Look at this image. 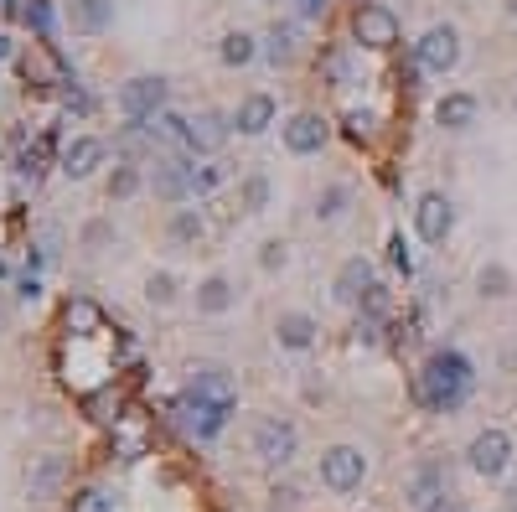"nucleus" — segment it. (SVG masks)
Segmentation results:
<instances>
[{"label":"nucleus","instance_id":"obj_1","mask_svg":"<svg viewBox=\"0 0 517 512\" xmlns=\"http://www.w3.org/2000/svg\"><path fill=\"white\" fill-rule=\"evenodd\" d=\"M471 394V357L455 352V347H435L430 357H424V368L414 373V399L424 409H455Z\"/></svg>","mask_w":517,"mask_h":512},{"label":"nucleus","instance_id":"obj_2","mask_svg":"<svg viewBox=\"0 0 517 512\" xmlns=\"http://www.w3.org/2000/svg\"><path fill=\"white\" fill-rule=\"evenodd\" d=\"M156 125H161L166 140H181L187 150H197V156H218V150L238 135L233 130V114H223V109H197V114H171L166 109Z\"/></svg>","mask_w":517,"mask_h":512},{"label":"nucleus","instance_id":"obj_3","mask_svg":"<svg viewBox=\"0 0 517 512\" xmlns=\"http://www.w3.org/2000/svg\"><path fill=\"white\" fill-rule=\"evenodd\" d=\"M171 104V83L161 73H135L119 83V114H125V125H156Z\"/></svg>","mask_w":517,"mask_h":512},{"label":"nucleus","instance_id":"obj_4","mask_svg":"<svg viewBox=\"0 0 517 512\" xmlns=\"http://www.w3.org/2000/svg\"><path fill=\"white\" fill-rule=\"evenodd\" d=\"M347 26H352V42L368 47V52H393L399 47V16H393L388 6H378V0H357Z\"/></svg>","mask_w":517,"mask_h":512},{"label":"nucleus","instance_id":"obj_5","mask_svg":"<svg viewBox=\"0 0 517 512\" xmlns=\"http://www.w3.org/2000/svg\"><path fill=\"white\" fill-rule=\"evenodd\" d=\"M316 476H321V487H331V492H357L362 476H368V456H362L357 445H331V450H321Z\"/></svg>","mask_w":517,"mask_h":512},{"label":"nucleus","instance_id":"obj_6","mask_svg":"<svg viewBox=\"0 0 517 512\" xmlns=\"http://www.w3.org/2000/svg\"><path fill=\"white\" fill-rule=\"evenodd\" d=\"M295 450H300V430L290 425V419L269 414V419H259V425H254V456L264 466H290Z\"/></svg>","mask_w":517,"mask_h":512},{"label":"nucleus","instance_id":"obj_7","mask_svg":"<svg viewBox=\"0 0 517 512\" xmlns=\"http://www.w3.org/2000/svg\"><path fill=\"white\" fill-rule=\"evenodd\" d=\"M414 63H419L424 73H450L455 63H461V32H455L450 21L430 26V32L414 42Z\"/></svg>","mask_w":517,"mask_h":512},{"label":"nucleus","instance_id":"obj_8","mask_svg":"<svg viewBox=\"0 0 517 512\" xmlns=\"http://www.w3.org/2000/svg\"><path fill=\"white\" fill-rule=\"evenodd\" d=\"M445 492H450V471L440 461L414 466L409 481H404V497H409L414 512H445Z\"/></svg>","mask_w":517,"mask_h":512},{"label":"nucleus","instance_id":"obj_9","mask_svg":"<svg viewBox=\"0 0 517 512\" xmlns=\"http://www.w3.org/2000/svg\"><path fill=\"white\" fill-rule=\"evenodd\" d=\"M280 140H285L290 156H321L326 140H331V125H326V114L300 109V114H290L285 125H280Z\"/></svg>","mask_w":517,"mask_h":512},{"label":"nucleus","instance_id":"obj_10","mask_svg":"<svg viewBox=\"0 0 517 512\" xmlns=\"http://www.w3.org/2000/svg\"><path fill=\"white\" fill-rule=\"evenodd\" d=\"M373 285H378L373 259L352 254V259H342V264H337V275H331V300H337V306H362Z\"/></svg>","mask_w":517,"mask_h":512},{"label":"nucleus","instance_id":"obj_11","mask_svg":"<svg viewBox=\"0 0 517 512\" xmlns=\"http://www.w3.org/2000/svg\"><path fill=\"white\" fill-rule=\"evenodd\" d=\"M104 161H109V140L104 135H73L63 145V156H57V166H63L68 182H88Z\"/></svg>","mask_w":517,"mask_h":512},{"label":"nucleus","instance_id":"obj_12","mask_svg":"<svg viewBox=\"0 0 517 512\" xmlns=\"http://www.w3.org/2000/svg\"><path fill=\"white\" fill-rule=\"evenodd\" d=\"M275 119H280V99L264 94V88H254V94L238 99V109H233V130H238L243 140H259V135H269V125H275Z\"/></svg>","mask_w":517,"mask_h":512},{"label":"nucleus","instance_id":"obj_13","mask_svg":"<svg viewBox=\"0 0 517 512\" xmlns=\"http://www.w3.org/2000/svg\"><path fill=\"white\" fill-rule=\"evenodd\" d=\"M466 461H471V471L476 476H502L507 466H512V435L507 430H481L476 440H471V450H466Z\"/></svg>","mask_w":517,"mask_h":512},{"label":"nucleus","instance_id":"obj_14","mask_svg":"<svg viewBox=\"0 0 517 512\" xmlns=\"http://www.w3.org/2000/svg\"><path fill=\"white\" fill-rule=\"evenodd\" d=\"M414 228H419L424 244H445V238L455 233V207H450V197H445V192H424V197L414 202Z\"/></svg>","mask_w":517,"mask_h":512},{"label":"nucleus","instance_id":"obj_15","mask_svg":"<svg viewBox=\"0 0 517 512\" xmlns=\"http://www.w3.org/2000/svg\"><path fill=\"white\" fill-rule=\"evenodd\" d=\"M150 197L166 207H187L192 202V161H156L150 171Z\"/></svg>","mask_w":517,"mask_h":512},{"label":"nucleus","instance_id":"obj_16","mask_svg":"<svg viewBox=\"0 0 517 512\" xmlns=\"http://www.w3.org/2000/svg\"><path fill=\"white\" fill-rule=\"evenodd\" d=\"M228 414H233V399H202V394L181 399V419H187V430H192L197 440L218 435V430L228 425Z\"/></svg>","mask_w":517,"mask_h":512},{"label":"nucleus","instance_id":"obj_17","mask_svg":"<svg viewBox=\"0 0 517 512\" xmlns=\"http://www.w3.org/2000/svg\"><path fill=\"white\" fill-rule=\"evenodd\" d=\"M192 306H197V316H228V311L238 306V285L223 275V269H212V275H202V280H197Z\"/></svg>","mask_w":517,"mask_h":512},{"label":"nucleus","instance_id":"obj_18","mask_svg":"<svg viewBox=\"0 0 517 512\" xmlns=\"http://www.w3.org/2000/svg\"><path fill=\"white\" fill-rule=\"evenodd\" d=\"M316 337H321V326H316L311 311H280V316H275V342H280L285 352H311Z\"/></svg>","mask_w":517,"mask_h":512},{"label":"nucleus","instance_id":"obj_19","mask_svg":"<svg viewBox=\"0 0 517 512\" xmlns=\"http://www.w3.org/2000/svg\"><path fill=\"white\" fill-rule=\"evenodd\" d=\"M63 481H68V461L63 456H37L32 466H26V497H57L63 492Z\"/></svg>","mask_w":517,"mask_h":512},{"label":"nucleus","instance_id":"obj_20","mask_svg":"<svg viewBox=\"0 0 517 512\" xmlns=\"http://www.w3.org/2000/svg\"><path fill=\"white\" fill-rule=\"evenodd\" d=\"M166 238H171L176 249H202V244H207V218H202V207H171Z\"/></svg>","mask_w":517,"mask_h":512},{"label":"nucleus","instance_id":"obj_21","mask_svg":"<svg viewBox=\"0 0 517 512\" xmlns=\"http://www.w3.org/2000/svg\"><path fill=\"white\" fill-rule=\"evenodd\" d=\"M140 192H150V176L140 171V161H114L109 182H104V197H109V202H130V197H140Z\"/></svg>","mask_w":517,"mask_h":512},{"label":"nucleus","instance_id":"obj_22","mask_svg":"<svg viewBox=\"0 0 517 512\" xmlns=\"http://www.w3.org/2000/svg\"><path fill=\"white\" fill-rule=\"evenodd\" d=\"M476 114H481L476 94H445V99L435 104V125H440V130H471Z\"/></svg>","mask_w":517,"mask_h":512},{"label":"nucleus","instance_id":"obj_23","mask_svg":"<svg viewBox=\"0 0 517 512\" xmlns=\"http://www.w3.org/2000/svg\"><path fill=\"white\" fill-rule=\"evenodd\" d=\"M114 26V0H73V32L104 37Z\"/></svg>","mask_w":517,"mask_h":512},{"label":"nucleus","instance_id":"obj_24","mask_svg":"<svg viewBox=\"0 0 517 512\" xmlns=\"http://www.w3.org/2000/svg\"><path fill=\"white\" fill-rule=\"evenodd\" d=\"M187 394H202V399H233V388H228V368L223 363H192L187 368Z\"/></svg>","mask_w":517,"mask_h":512},{"label":"nucleus","instance_id":"obj_25","mask_svg":"<svg viewBox=\"0 0 517 512\" xmlns=\"http://www.w3.org/2000/svg\"><path fill=\"white\" fill-rule=\"evenodd\" d=\"M254 57H264V42H259L254 32H243V26L218 42V63H223V68H249Z\"/></svg>","mask_w":517,"mask_h":512},{"label":"nucleus","instance_id":"obj_26","mask_svg":"<svg viewBox=\"0 0 517 512\" xmlns=\"http://www.w3.org/2000/svg\"><path fill=\"white\" fill-rule=\"evenodd\" d=\"M269 202H275V182H269L264 171H249V176H238V207L249 218L269 213Z\"/></svg>","mask_w":517,"mask_h":512},{"label":"nucleus","instance_id":"obj_27","mask_svg":"<svg viewBox=\"0 0 517 512\" xmlns=\"http://www.w3.org/2000/svg\"><path fill=\"white\" fill-rule=\"evenodd\" d=\"M295 47H300V32H295V21H275L264 32V57L275 68H285V63H295Z\"/></svg>","mask_w":517,"mask_h":512},{"label":"nucleus","instance_id":"obj_28","mask_svg":"<svg viewBox=\"0 0 517 512\" xmlns=\"http://www.w3.org/2000/svg\"><path fill=\"white\" fill-rule=\"evenodd\" d=\"M63 326L73 331V337H88V331H99V326H104V311H99L88 295H73L68 306H63Z\"/></svg>","mask_w":517,"mask_h":512},{"label":"nucleus","instance_id":"obj_29","mask_svg":"<svg viewBox=\"0 0 517 512\" xmlns=\"http://www.w3.org/2000/svg\"><path fill=\"white\" fill-rule=\"evenodd\" d=\"M347 207H352V187H347V182H331V187L316 192V218H321V223H337Z\"/></svg>","mask_w":517,"mask_h":512},{"label":"nucleus","instance_id":"obj_30","mask_svg":"<svg viewBox=\"0 0 517 512\" xmlns=\"http://www.w3.org/2000/svg\"><path fill=\"white\" fill-rule=\"evenodd\" d=\"M145 300H150V306H176L181 280L171 275V269H150V275H145Z\"/></svg>","mask_w":517,"mask_h":512},{"label":"nucleus","instance_id":"obj_31","mask_svg":"<svg viewBox=\"0 0 517 512\" xmlns=\"http://www.w3.org/2000/svg\"><path fill=\"white\" fill-rule=\"evenodd\" d=\"M476 290H481V295H492V300L512 295V269H507V264H481V275H476Z\"/></svg>","mask_w":517,"mask_h":512},{"label":"nucleus","instance_id":"obj_32","mask_svg":"<svg viewBox=\"0 0 517 512\" xmlns=\"http://www.w3.org/2000/svg\"><path fill=\"white\" fill-rule=\"evenodd\" d=\"M16 11H21V21H26V26H32V32H37L42 42L52 37V0H21V6H16Z\"/></svg>","mask_w":517,"mask_h":512},{"label":"nucleus","instance_id":"obj_33","mask_svg":"<svg viewBox=\"0 0 517 512\" xmlns=\"http://www.w3.org/2000/svg\"><path fill=\"white\" fill-rule=\"evenodd\" d=\"M223 182H228V171H223V166H197V161H192V197L218 192Z\"/></svg>","mask_w":517,"mask_h":512},{"label":"nucleus","instance_id":"obj_34","mask_svg":"<svg viewBox=\"0 0 517 512\" xmlns=\"http://www.w3.org/2000/svg\"><path fill=\"white\" fill-rule=\"evenodd\" d=\"M388 264L399 269V275H414V249L404 233H388Z\"/></svg>","mask_w":517,"mask_h":512},{"label":"nucleus","instance_id":"obj_35","mask_svg":"<svg viewBox=\"0 0 517 512\" xmlns=\"http://www.w3.org/2000/svg\"><path fill=\"white\" fill-rule=\"evenodd\" d=\"M290 264V249L280 244V238H264V244H259V269H264V275H275V269H285Z\"/></svg>","mask_w":517,"mask_h":512},{"label":"nucleus","instance_id":"obj_36","mask_svg":"<svg viewBox=\"0 0 517 512\" xmlns=\"http://www.w3.org/2000/svg\"><path fill=\"white\" fill-rule=\"evenodd\" d=\"M373 125H378V114H373V109H352V114H347V135H352V140L373 135Z\"/></svg>","mask_w":517,"mask_h":512},{"label":"nucleus","instance_id":"obj_37","mask_svg":"<svg viewBox=\"0 0 517 512\" xmlns=\"http://www.w3.org/2000/svg\"><path fill=\"white\" fill-rule=\"evenodd\" d=\"M326 11H331V0H295V16L300 21H321Z\"/></svg>","mask_w":517,"mask_h":512},{"label":"nucleus","instance_id":"obj_38","mask_svg":"<svg viewBox=\"0 0 517 512\" xmlns=\"http://www.w3.org/2000/svg\"><path fill=\"white\" fill-rule=\"evenodd\" d=\"M73 512H109V502H104L99 492H78V497H73Z\"/></svg>","mask_w":517,"mask_h":512},{"label":"nucleus","instance_id":"obj_39","mask_svg":"<svg viewBox=\"0 0 517 512\" xmlns=\"http://www.w3.org/2000/svg\"><path fill=\"white\" fill-rule=\"evenodd\" d=\"M83 244H88V249L109 244V223H88V228H83Z\"/></svg>","mask_w":517,"mask_h":512},{"label":"nucleus","instance_id":"obj_40","mask_svg":"<svg viewBox=\"0 0 517 512\" xmlns=\"http://www.w3.org/2000/svg\"><path fill=\"white\" fill-rule=\"evenodd\" d=\"M16 295H21V300H42V280H37V269H32V275H26V280L16 285Z\"/></svg>","mask_w":517,"mask_h":512},{"label":"nucleus","instance_id":"obj_41","mask_svg":"<svg viewBox=\"0 0 517 512\" xmlns=\"http://www.w3.org/2000/svg\"><path fill=\"white\" fill-rule=\"evenodd\" d=\"M507 11H512V16H517V0H507Z\"/></svg>","mask_w":517,"mask_h":512},{"label":"nucleus","instance_id":"obj_42","mask_svg":"<svg viewBox=\"0 0 517 512\" xmlns=\"http://www.w3.org/2000/svg\"><path fill=\"white\" fill-rule=\"evenodd\" d=\"M512 512H517V487H512Z\"/></svg>","mask_w":517,"mask_h":512},{"label":"nucleus","instance_id":"obj_43","mask_svg":"<svg viewBox=\"0 0 517 512\" xmlns=\"http://www.w3.org/2000/svg\"><path fill=\"white\" fill-rule=\"evenodd\" d=\"M264 6H280V0H264Z\"/></svg>","mask_w":517,"mask_h":512},{"label":"nucleus","instance_id":"obj_44","mask_svg":"<svg viewBox=\"0 0 517 512\" xmlns=\"http://www.w3.org/2000/svg\"><path fill=\"white\" fill-rule=\"evenodd\" d=\"M512 109H517V99H512Z\"/></svg>","mask_w":517,"mask_h":512}]
</instances>
